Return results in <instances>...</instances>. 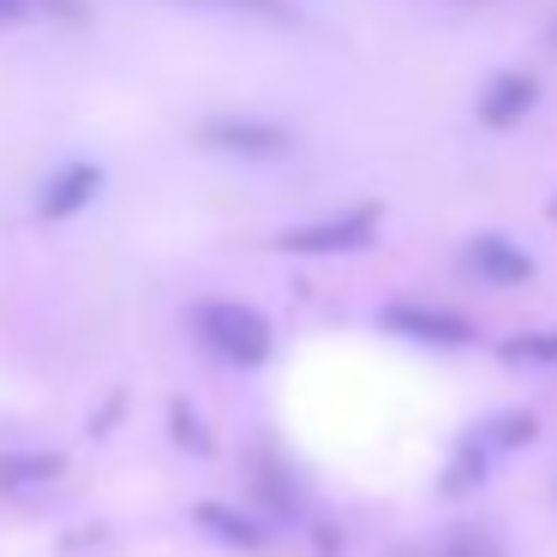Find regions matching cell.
<instances>
[{
    "mask_svg": "<svg viewBox=\"0 0 557 557\" xmlns=\"http://www.w3.org/2000/svg\"><path fill=\"white\" fill-rule=\"evenodd\" d=\"M444 557H504V552H497V540H485V533H449Z\"/></svg>",
    "mask_w": 557,
    "mask_h": 557,
    "instance_id": "14",
    "label": "cell"
},
{
    "mask_svg": "<svg viewBox=\"0 0 557 557\" xmlns=\"http://www.w3.org/2000/svg\"><path fill=\"white\" fill-rule=\"evenodd\" d=\"M377 324L396 330L401 342H420L432 354H449V348H473L480 342V324L461 318L456 306H432V300H389L377 312Z\"/></svg>",
    "mask_w": 557,
    "mask_h": 557,
    "instance_id": "4",
    "label": "cell"
},
{
    "mask_svg": "<svg viewBox=\"0 0 557 557\" xmlns=\"http://www.w3.org/2000/svg\"><path fill=\"white\" fill-rule=\"evenodd\" d=\"M66 456L61 449H7L0 456V492H37V485L61 480Z\"/></svg>",
    "mask_w": 557,
    "mask_h": 557,
    "instance_id": "9",
    "label": "cell"
},
{
    "mask_svg": "<svg viewBox=\"0 0 557 557\" xmlns=\"http://www.w3.org/2000/svg\"><path fill=\"white\" fill-rule=\"evenodd\" d=\"M174 437H181V444H193V456H210V432H205V420H198V413H186V401H174Z\"/></svg>",
    "mask_w": 557,
    "mask_h": 557,
    "instance_id": "13",
    "label": "cell"
},
{
    "mask_svg": "<svg viewBox=\"0 0 557 557\" xmlns=\"http://www.w3.org/2000/svg\"><path fill=\"white\" fill-rule=\"evenodd\" d=\"M377 228H384V205H348V210H330V216L276 228L270 246H276V252H294V258H348V252H360V246H372Z\"/></svg>",
    "mask_w": 557,
    "mask_h": 557,
    "instance_id": "2",
    "label": "cell"
},
{
    "mask_svg": "<svg viewBox=\"0 0 557 557\" xmlns=\"http://www.w3.org/2000/svg\"><path fill=\"white\" fill-rule=\"evenodd\" d=\"M533 437H540V413H528V408L485 413V420L473 425L468 437H461L456 468H449V492H461V485L485 480V473H492V461H504V456H516V449H528Z\"/></svg>",
    "mask_w": 557,
    "mask_h": 557,
    "instance_id": "3",
    "label": "cell"
},
{
    "mask_svg": "<svg viewBox=\"0 0 557 557\" xmlns=\"http://www.w3.org/2000/svg\"><path fill=\"white\" fill-rule=\"evenodd\" d=\"M102 181H109V174H102V162H85V157H78V162H61V169L49 174V186L37 193V216H42V222H73L78 210L97 205Z\"/></svg>",
    "mask_w": 557,
    "mask_h": 557,
    "instance_id": "7",
    "label": "cell"
},
{
    "mask_svg": "<svg viewBox=\"0 0 557 557\" xmlns=\"http://www.w3.org/2000/svg\"><path fill=\"white\" fill-rule=\"evenodd\" d=\"M509 366H557V324L552 330H521V336L504 342Z\"/></svg>",
    "mask_w": 557,
    "mask_h": 557,
    "instance_id": "11",
    "label": "cell"
},
{
    "mask_svg": "<svg viewBox=\"0 0 557 557\" xmlns=\"http://www.w3.org/2000/svg\"><path fill=\"white\" fill-rule=\"evenodd\" d=\"M461 270L468 276H480L485 288H521V282H533V252L521 240H509V234H473V240H461Z\"/></svg>",
    "mask_w": 557,
    "mask_h": 557,
    "instance_id": "6",
    "label": "cell"
},
{
    "mask_svg": "<svg viewBox=\"0 0 557 557\" xmlns=\"http://www.w3.org/2000/svg\"><path fill=\"white\" fill-rule=\"evenodd\" d=\"M25 7H30V0H0V25H18V18H25Z\"/></svg>",
    "mask_w": 557,
    "mask_h": 557,
    "instance_id": "15",
    "label": "cell"
},
{
    "mask_svg": "<svg viewBox=\"0 0 557 557\" xmlns=\"http://www.w3.org/2000/svg\"><path fill=\"white\" fill-rule=\"evenodd\" d=\"M193 324L198 336H205V348L216 354L222 366H240V372H258V366L276 360V330H270V318L258 312V306L246 300H198L193 306Z\"/></svg>",
    "mask_w": 557,
    "mask_h": 557,
    "instance_id": "1",
    "label": "cell"
},
{
    "mask_svg": "<svg viewBox=\"0 0 557 557\" xmlns=\"http://www.w3.org/2000/svg\"><path fill=\"white\" fill-rule=\"evenodd\" d=\"M533 102H540V78L521 73V66H509V73H497L492 85L480 90V121L504 133V126H521V121H528Z\"/></svg>",
    "mask_w": 557,
    "mask_h": 557,
    "instance_id": "8",
    "label": "cell"
},
{
    "mask_svg": "<svg viewBox=\"0 0 557 557\" xmlns=\"http://www.w3.org/2000/svg\"><path fill=\"white\" fill-rule=\"evenodd\" d=\"M198 145L222 150V157H240V162H264V157H282L294 138H288V126L258 121V114H210L198 126Z\"/></svg>",
    "mask_w": 557,
    "mask_h": 557,
    "instance_id": "5",
    "label": "cell"
},
{
    "mask_svg": "<svg viewBox=\"0 0 557 557\" xmlns=\"http://www.w3.org/2000/svg\"><path fill=\"white\" fill-rule=\"evenodd\" d=\"M552 42H557V25H552Z\"/></svg>",
    "mask_w": 557,
    "mask_h": 557,
    "instance_id": "16",
    "label": "cell"
},
{
    "mask_svg": "<svg viewBox=\"0 0 557 557\" xmlns=\"http://www.w3.org/2000/svg\"><path fill=\"white\" fill-rule=\"evenodd\" d=\"M193 7H222V13H240V18H270V25L294 18V7H288V0H193Z\"/></svg>",
    "mask_w": 557,
    "mask_h": 557,
    "instance_id": "12",
    "label": "cell"
},
{
    "mask_svg": "<svg viewBox=\"0 0 557 557\" xmlns=\"http://www.w3.org/2000/svg\"><path fill=\"white\" fill-rule=\"evenodd\" d=\"M198 528H210L222 545H234V552H258V545H264L258 521H246L240 509H228V504H198Z\"/></svg>",
    "mask_w": 557,
    "mask_h": 557,
    "instance_id": "10",
    "label": "cell"
}]
</instances>
